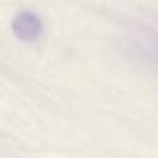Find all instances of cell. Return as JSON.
<instances>
[{
  "label": "cell",
  "mask_w": 158,
  "mask_h": 158,
  "mask_svg": "<svg viewBox=\"0 0 158 158\" xmlns=\"http://www.w3.org/2000/svg\"><path fill=\"white\" fill-rule=\"evenodd\" d=\"M43 24L35 13L22 11L14 18L13 32L18 39L24 42H33L40 38Z\"/></svg>",
  "instance_id": "obj_1"
}]
</instances>
